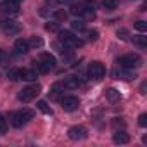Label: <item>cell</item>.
<instances>
[{"label": "cell", "mask_w": 147, "mask_h": 147, "mask_svg": "<svg viewBox=\"0 0 147 147\" xmlns=\"http://www.w3.org/2000/svg\"><path fill=\"white\" fill-rule=\"evenodd\" d=\"M0 12L5 14V16H16L19 12V5L16 2H11V0H4L0 4Z\"/></svg>", "instance_id": "30bf717a"}, {"label": "cell", "mask_w": 147, "mask_h": 147, "mask_svg": "<svg viewBox=\"0 0 147 147\" xmlns=\"http://www.w3.org/2000/svg\"><path fill=\"white\" fill-rule=\"evenodd\" d=\"M71 28L73 30H75V31H83L85 30V19H75V21H73L71 23Z\"/></svg>", "instance_id": "ffe728a7"}, {"label": "cell", "mask_w": 147, "mask_h": 147, "mask_svg": "<svg viewBox=\"0 0 147 147\" xmlns=\"http://www.w3.org/2000/svg\"><path fill=\"white\" fill-rule=\"evenodd\" d=\"M116 35H118V38H121V40H130V36H128V31H126L125 28L118 30V31H116Z\"/></svg>", "instance_id": "83f0119b"}, {"label": "cell", "mask_w": 147, "mask_h": 147, "mask_svg": "<svg viewBox=\"0 0 147 147\" xmlns=\"http://www.w3.org/2000/svg\"><path fill=\"white\" fill-rule=\"evenodd\" d=\"M78 106H80V100H78V97H75V95H64V97L61 99V107H62L64 111H67V113L76 111Z\"/></svg>", "instance_id": "ba28073f"}, {"label": "cell", "mask_w": 147, "mask_h": 147, "mask_svg": "<svg viewBox=\"0 0 147 147\" xmlns=\"http://www.w3.org/2000/svg\"><path fill=\"white\" fill-rule=\"evenodd\" d=\"M54 18H55V21L64 23V21L67 19V12H66L64 9H59V11H55V12H54Z\"/></svg>", "instance_id": "7402d4cb"}, {"label": "cell", "mask_w": 147, "mask_h": 147, "mask_svg": "<svg viewBox=\"0 0 147 147\" xmlns=\"http://www.w3.org/2000/svg\"><path fill=\"white\" fill-rule=\"evenodd\" d=\"M133 26H135V30H138V31H142V33L147 31V23H145V21H137Z\"/></svg>", "instance_id": "484cf974"}, {"label": "cell", "mask_w": 147, "mask_h": 147, "mask_svg": "<svg viewBox=\"0 0 147 147\" xmlns=\"http://www.w3.org/2000/svg\"><path fill=\"white\" fill-rule=\"evenodd\" d=\"M7 78L12 80V82L19 80V69H18V67H11V69L7 71Z\"/></svg>", "instance_id": "cb8c5ba5"}, {"label": "cell", "mask_w": 147, "mask_h": 147, "mask_svg": "<svg viewBox=\"0 0 147 147\" xmlns=\"http://www.w3.org/2000/svg\"><path fill=\"white\" fill-rule=\"evenodd\" d=\"M33 118H35V113L31 109H21V111H18V113L12 114V126L21 128L26 123H30Z\"/></svg>", "instance_id": "3957f363"}, {"label": "cell", "mask_w": 147, "mask_h": 147, "mask_svg": "<svg viewBox=\"0 0 147 147\" xmlns=\"http://www.w3.org/2000/svg\"><path fill=\"white\" fill-rule=\"evenodd\" d=\"M38 94H40V85H31V87L23 88V90L18 94V99H19L21 102H30V100H33Z\"/></svg>", "instance_id": "8992f818"}, {"label": "cell", "mask_w": 147, "mask_h": 147, "mask_svg": "<svg viewBox=\"0 0 147 147\" xmlns=\"http://www.w3.org/2000/svg\"><path fill=\"white\" fill-rule=\"evenodd\" d=\"M85 7H87L85 4H78V5H71V11H69V12H71L73 16H80V18H82V16H83V12H85Z\"/></svg>", "instance_id": "ac0fdd59"}, {"label": "cell", "mask_w": 147, "mask_h": 147, "mask_svg": "<svg viewBox=\"0 0 147 147\" xmlns=\"http://www.w3.org/2000/svg\"><path fill=\"white\" fill-rule=\"evenodd\" d=\"M14 50H16V54H26V52L30 50L28 40H23V38L16 40V43H14Z\"/></svg>", "instance_id": "4fadbf2b"}, {"label": "cell", "mask_w": 147, "mask_h": 147, "mask_svg": "<svg viewBox=\"0 0 147 147\" xmlns=\"http://www.w3.org/2000/svg\"><path fill=\"white\" fill-rule=\"evenodd\" d=\"M87 38L92 40V42H95V40L99 38V31H97V30H88V31H87Z\"/></svg>", "instance_id": "4316f807"}, {"label": "cell", "mask_w": 147, "mask_h": 147, "mask_svg": "<svg viewBox=\"0 0 147 147\" xmlns=\"http://www.w3.org/2000/svg\"><path fill=\"white\" fill-rule=\"evenodd\" d=\"M67 137L71 140H83V138H87V128L82 125H75L67 130Z\"/></svg>", "instance_id": "9c48e42d"}, {"label": "cell", "mask_w": 147, "mask_h": 147, "mask_svg": "<svg viewBox=\"0 0 147 147\" xmlns=\"http://www.w3.org/2000/svg\"><path fill=\"white\" fill-rule=\"evenodd\" d=\"M36 109H40V111L45 113V114H52V109L49 107V104H47L45 100H38V102H36Z\"/></svg>", "instance_id": "603a6c76"}, {"label": "cell", "mask_w": 147, "mask_h": 147, "mask_svg": "<svg viewBox=\"0 0 147 147\" xmlns=\"http://www.w3.org/2000/svg\"><path fill=\"white\" fill-rule=\"evenodd\" d=\"M130 40L133 42V45H137V47H140V49H145V47H147V36H144V35L133 36V38H130Z\"/></svg>", "instance_id": "9a60e30c"}, {"label": "cell", "mask_w": 147, "mask_h": 147, "mask_svg": "<svg viewBox=\"0 0 147 147\" xmlns=\"http://www.w3.org/2000/svg\"><path fill=\"white\" fill-rule=\"evenodd\" d=\"M62 85H64V88H78L80 82H78V78H73V76H69V78H66V80L62 82Z\"/></svg>", "instance_id": "e0dca14e"}, {"label": "cell", "mask_w": 147, "mask_h": 147, "mask_svg": "<svg viewBox=\"0 0 147 147\" xmlns=\"http://www.w3.org/2000/svg\"><path fill=\"white\" fill-rule=\"evenodd\" d=\"M118 4H119L118 0H102V5L106 11H114L118 7Z\"/></svg>", "instance_id": "44dd1931"}, {"label": "cell", "mask_w": 147, "mask_h": 147, "mask_svg": "<svg viewBox=\"0 0 147 147\" xmlns=\"http://www.w3.org/2000/svg\"><path fill=\"white\" fill-rule=\"evenodd\" d=\"M45 30L47 31H57L59 30V21H49L45 24Z\"/></svg>", "instance_id": "d4e9b609"}, {"label": "cell", "mask_w": 147, "mask_h": 147, "mask_svg": "<svg viewBox=\"0 0 147 147\" xmlns=\"http://www.w3.org/2000/svg\"><path fill=\"white\" fill-rule=\"evenodd\" d=\"M114 76L118 78V80H135L137 78V75L133 73V69H125V67H119V69H116V73H114Z\"/></svg>", "instance_id": "8fae6325"}, {"label": "cell", "mask_w": 147, "mask_h": 147, "mask_svg": "<svg viewBox=\"0 0 147 147\" xmlns=\"http://www.w3.org/2000/svg\"><path fill=\"white\" fill-rule=\"evenodd\" d=\"M113 140H114V144H128V142H130V135L121 130V131H116V133H114Z\"/></svg>", "instance_id": "5bb4252c"}, {"label": "cell", "mask_w": 147, "mask_h": 147, "mask_svg": "<svg viewBox=\"0 0 147 147\" xmlns=\"http://www.w3.org/2000/svg\"><path fill=\"white\" fill-rule=\"evenodd\" d=\"M106 97H107V100H111V102H118V100L121 99V94H119L116 88H109V90L106 92Z\"/></svg>", "instance_id": "2e32d148"}, {"label": "cell", "mask_w": 147, "mask_h": 147, "mask_svg": "<svg viewBox=\"0 0 147 147\" xmlns=\"http://www.w3.org/2000/svg\"><path fill=\"white\" fill-rule=\"evenodd\" d=\"M28 45H30V49H40V47L43 45V40H42L40 36H31V38L28 40Z\"/></svg>", "instance_id": "d6986e66"}, {"label": "cell", "mask_w": 147, "mask_h": 147, "mask_svg": "<svg viewBox=\"0 0 147 147\" xmlns=\"http://www.w3.org/2000/svg\"><path fill=\"white\" fill-rule=\"evenodd\" d=\"M5 128H7V123H5L4 116L0 114V135H4V133H5Z\"/></svg>", "instance_id": "f546056e"}, {"label": "cell", "mask_w": 147, "mask_h": 147, "mask_svg": "<svg viewBox=\"0 0 147 147\" xmlns=\"http://www.w3.org/2000/svg\"><path fill=\"white\" fill-rule=\"evenodd\" d=\"M104 75H106V67H104L102 62L94 61V62L88 64V76H90V78H94V80H100V78H104Z\"/></svg>", "instance_id": "52a82bcc"}, {"label": "cell", "mask_w": 147, "mask_h": 147, "mask_svg": "<svg viewBox=\"0 0 147 147\" xmlns=\"http://www.w3.org/2000/svg\"><path fill=\"white\" fill-rule=\"evenodd\" d=\"M36 78H38L36 69H19V80H24V82H35Z\"/></svg>", "instance_id": "7c38bea8"}, {"label": "cell", "mask_w": 147, "mask_h": 147, "mask_svg": "<svg viewBox=\"0 0 147 147\" xmlns=\"http://www.w3.org/2000/svg\"><path fill=\"white\" fill-rule=\"evenodd\" d=\"M118 64H119V67L133 69V67H140L142 66V59L137 54H126V55H123V57L118 59Z\"/></svg>", "instance_id": "277c9868"}, {"label": "cell", "mask_w": 147, "mask_h": 147, "mask_svg": "<svg viewBox=\"0 0 147 147\" xmlns=\"http://www.w3.org/2000/svg\"><path fill=\"white\" fill-rule=\"evenodd\" d=\"M73 0H57V4H61V5H66V4H71Z\"/></svg>", "instance_id": "4dcf8cb0"}, {"label": "cell", "mask_w": 147, "mask_h": 147, "mask_svg": "<svg viewBox=\"0 0 147 147\" xmlns=\"http://www.w3.org/2000/svg\"><path fill=\"white\" fill-rule=\"evenodd\" d=\"M11 2H16V4H19V0H11Z\"/></svg>", "instance_id": "1f68e13d"}, {"label": "cell", "mask_w": 147, "mask_h": 147, "mask_svg": "<svg viewBox=\"0 0 147 147\" xmlns=\"http://www.w3.org/2000/svg\"><path fill=\"white\" fill-rule=\"evenodd\" d=\"M35 64H36V69L40 73H49L50 69L55 67L57 61H55V57L52 54H47L45 52V54H40V57H38V61H35Z\"/></svg>", "instance_id": "7a4b0ae2"}, {"label": "cell", "mask_w": 147, "mask_h": 147, "mask_svg": "<svg viewBox=\"0 0 147 147\" xmlns=\"http://www.w3.org/2000/svg\"><path fill=\"white\" fill-rule=\"evenodd\" d=\"M138 126H142V128L147 126V114H140L138 116Z\"/></svg>", "instance_id": "f1b7e54d"}, {"label": "cell", "mask_w": 147, "mask_h": 147, "mask_svg": "<svg viewBox=\"0 0 147 147\" xmlns=\"http://www.w3.org/2000/svg\"><path fill=\"white\" fill-rule=\"evenodd\" d=\"M0 59H2V50H0Z\"/></svg>", "instance_id": "d6a6232c"}, {"label": "cell", "mask_w": 147, "mask_h": 147, "mask_svg": "<svg viewBox=\"0 0 147 147\" xmlns=\"http://www.w3.org/2000/svg\"><path fill=\"white\" fill-rule=\"evenodd\" d=\"M0 28H2V31H4L5 35H9V36L18 35V33L21 31L19 23H16V21H14V19H11V18H7V19H2V21H0Z\"/></svg>", "instance_id": "5b68a950"}, {"label": "cell", "mask_w": 147, "mask_h": 147, "mask_svg": "<svg viewBox=\"0 0 147 147\" xmlns=\"http://www.w3.org/2000/svg\"><path fill=\"white\" fill-rule=\"evenodd\" d=\"M57 35H59V42H61L62 45L69 47V49H80V47L83 45V40L78 38V36H75L71 31L61 30V31H57Z\"/></svg>", "instance_id": "6da1fadb"}]
</instances>
